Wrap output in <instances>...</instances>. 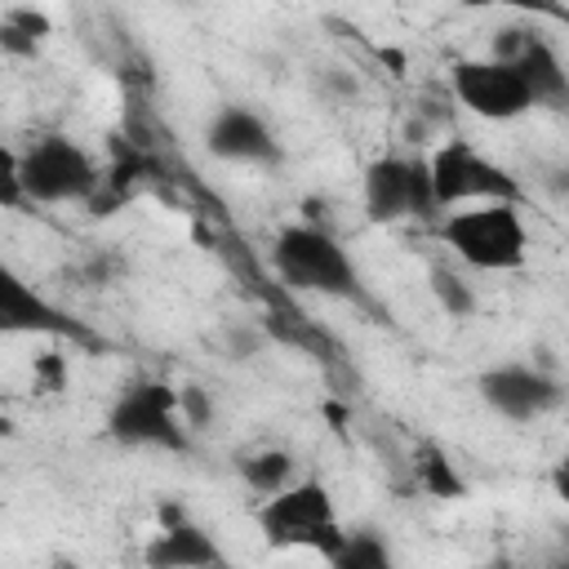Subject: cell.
<instances>
[{
	"instance_id": "cell-1",
	"label": "cell",
	"mask_w": 569,
	"mask_h": 569,
	"mask_svg": "<svg viewBox=\"0 0 569 569\" xmlns=\"http://www.w3.org/2000/svg\"><path fill=\"white\" fill-rule=\"evenodd\" d=\"M253 525L271 551H320L325 560L342 547L347 525L325 480H298L276 498H262Z\"/></svg>"
},
{
	"instance_id": "cell-2",
	"label": "cell",
	"mask_w": 569,
	"mask_h": 569,
	"mask_svg": "<svg viewBox=\"0 0 569 569\" xmlns=\"http://www.w3.org/2000/svg\"><path fill=\"white\" fill-rule=\"evenodd\" d=\"M271 267L276 276L298 293L320 298H360V271L347 253V244L325 222H289L271 240Z\"/></svg>"
},
{
	"instance_id": "cell-3",
	"label": "cell",
	"mask_w": 569,
	"mask_h": 569,
	"mask_svg": "<svg viewBox=\"0 0 569 569\" xmlns=\"http://www.w3.org/2000/svg\"><path fill=\"white\" fill-rule=\"evenodd\" d=\"M102 431L120 449H164V453H187L191 449V431L182 422L178 387L160 382V378L124 382L111 396L107 413H102Z\"/></svg>"
},
{
	"instance_id": "cell-4",
	"label": "cell",
	"mask_w": 569,
	"mask_h": 569,
	"mask_svg": "<svg viewBox=\"0 0 569 569\" xmlns=\"http://www.w3.org/2000/svg\"><path fill=\"white\" fill-rule=\"evenodd\" d=\"M436 236L445 249H453L458 262L476 271H516L529 258V227L520 218V204L493 200V204H467L440 218Z\"/></svg>"
},
{
	"instance_id": "cell-5",
	"label": "cell",
	"mask_w": 569,
	"mask_h": 569,
	"mask_svg": "<svg viewBox=\"0 0 569 569\" xmlns=\"http://www.w3.org/2000/svg\"><path fill=\"white\" fill-rule=\"evenodd\" d=\"M18 182L27 204H93L102 169L71 133H40L18 151Z\"/></svg>"
},
{
	"instance_id": "cell-6",
	"label": "cell",
	"mask_w": 569,
	"mask_h": 569,
	"mask_svg": "<svg viewBox=\"0 0 569 569\" xmlns=\"http://www.w3.org/2000/svg\"><path fill=\"white\" fill-rule=\"evenodd\" d=\"M427 164H431V187H436L440 213L467 209V204H493V200H507V204L525 200V187L516 182V173L507 164H498L493 156H485L467 138L440 142L427 156Z\"/></svg>"
},
{
	"instance_id": "cell-7",
	"label": "cell",
	"mask_w": 569,
	"mask_h": 569,
	"mask_svg": "<svg viewBox=\"0 0 569 569\" xmlns=\"http://www.w3.org/2000/svg\"><path fill=\"white\" fill-rule=\"evenodd\" d=\"M360 204H365V218L378 222V227H391V222H427L440 213L436 204V187H431V164L427 156H400V151H387L378 160L365 164V178H360Z\"/></svg>"
},
{
	"instance_id": "cell-8",
	"label": "cell",
	"mask_w": 569,
	"mask_h": 569,
	"mask_svg": "<svg viewBox=\"0 0 569 569\" xmlns=\"http://www.w3.org/2000/svg\"><path fill=\"white\" fill-rule=\"evenodd\" d=\"M449 89L453 98L462 102V111H471L476 120H493V124H507V120H520L533 111V98L520 80V71L511 62H498V58H462L449 67Z\"/></svg>"
},
{
	"instance_id": "cell-9",
	"label": "cell",
	"mask_w": 569,
	"mask_h": 569,
	"mask_svg": "<svg viewBox=\"0 0 569 569\" xmlns=\"http://www.w3.org/2000/svg\"><path fill=\"white\" fill-rule=\"evenodd\" d=\"M476 391H480V405L502 422H538L551 409H560V400H565L560 382L547 369L525 365V360L489 365L476 378Z\"/></svg>"
},
{
	"instance_id": "cell-10",
	"label": "cell",
	"mask_w": 569,
	"mask_h": 569,
	"mask_svg": "<svg viewBox=\"0 0 569 569\" xmlns=\"http://www.w3.org/2000/svg\"><path fill=\"white\" fill-rule=\"evenodd\" d=\"M204 151L222 164H244V169H271L284 160L271 124L244 107V102H222L209 124H204Z\"/></svg>"
},
{
	"instance_id": "cell-11",
	"label": "cell",
	"mask_w": 569,
	"mask_h": 569,
	"mask_svg": "<svg viewBox=\"0 0 569 569\" xmlns=\"http://www.w3.org/2000/svg\"><path fill=\"white\" fill-rule=\"evenodd\" d=\"M160 520H164V525H160V529L147 538V547H142V565H147V569H231L222 542H218L204 525L187 520L182 507L164 502V507H160Z\"/></svg>"
},
{
	"instance_id": "cell-12",
	"label": "cell",
	"mask_w": 569,
	"mask_h": 569,
	"mask_svg": "<svg viewBox=\"0 0 569 569\" xmlns=\"http://www.w3.org/2000/svg\"><path fill=\"white\" fill-rule=\"evenodd\" d=\"M0 329L4 333H36V338H71L93 342V333L62 307H53L44 293H36L22 276H0Z\"/></svg>"
},
{
	"instance_id": "cell-13",
	"label": "cell",
	"mask_w": 569,
	"mask_h": 569,
	"mask_svg": "<svg viewBox=\"0 0 569 569\" xmlns=\"http://www.w3.org/2000/svg\"><path fill=\"white\" fill-rule=\"evenodd\" d=\"M511 67L520 71V80H525V89L533 98V111H560V116H569V67H565L560 49L542 31L529 27V40H525V49L516 53Z\"/></svg>"
},
{
	"instance_id": "cell-14",
	"label": "cell",
	"mask_w": 569,
	"mask_h": 569,
	"mask_svg": "<svg viewBox=\"0 0 569 569\" xmlns=\"http://www.w3.org/2000/svg\"><path fill=\"white\" fill-rule=\"evenodd\" d=\"M236 476H240L258 498H276V493H284L289 485L302 480V476H298V453H293V449H280V445L240 453V458H236Z\"/></svg>"
},
{
	"instance_id": "cell-15",
	"label": "cell",
	"mask_w": 569,
	"mask_h": 569,
	"mask_svg": "<svg viewBox=\"0 0 569 569\" xmlns=\"http://www.w3.org/2000/svg\"><path fill=\"white\" fill-rule=\"evenodd\" d=\"M329 569H400V565H396V551L382 538V529L356 525V529H347L342 547L329 556Z\"/></svg>"
},
{
	"instance_id": "cell-16",
	"label": "cell",
	"mask_w": 569,
	"mask_h": 569,
	"mask_svg": "<svg viewBox=\"0 0 569 569\" xmlns=\"http://www.w3.org/2000/svg\"><path fill=\"white\" fill-rule=\"evenodd\" d=\"M427 289H431V298H436V307L445 311V316H453V320H471L476 316V289L462 280V271H453V267H431L427 271Z\"/></svg>"
},
{
	"instance_id": "cell-17",
	"label": "cell",
	"mask_w": 569,
	"mask_h": 569,
	"mask_svg": "<svg viewBox=\"0 0 569 569\" xmlns=\"http://www.w3.org/2000/svg\"><path fill=\"white\" fill-rule=\"evenodd\" d=\"M413 467H418V485H422L431 498H467V480H462L458 467L445 458V449L422 445Z\"/></svg>"
},
{
	"instance_id": "cell-18",
	"label": "cell",
	"mask_w": 569,
	"mask_h": 569,
	"mask_svg": "<svg viewBox=\"0 0 569 569\" xmlns=\"http://www.w3.org/2000/svg\"><path fill=\"white\" fill-rule=\"evenodd\" d=\"M271 347V329L258 320H236L222 329V356L227 360H258Z\"/></svg>"
},
{
	"instance_id": "cell-19",
	"label": "cell",
	"mask_w": 569,
	"mask_h": 569,
	"mask_svg": "<svg viewBox=\"0 0 569 569\" xmlns=\"http://www.w3.org/2000/svg\"><path fill=\"white\" fill-rule=\"evenodd\" d=\"M316 93H320L325 102H333V107H347V102L360 98V76L347 71V67H320V76H316Z\"/></svg>"
},
{
	"instance_id": "cell-20",
	"label": "cell",
	"mask_w": 569,
	"mask_h": 569,
	"mask_svg": "<svg viewBox=\"0 0 569 569\" xmlns=\"http://www.w3.org/2000/svg\"><path fill=\"white\" fill-rule=\"evenodd\" d=\"M178 405H182V422H187V431H204L209 422H213V400H209V391L204 387H178Z\"/></svg>"
},
{
	"instance_id": "cell-21",
	"label": "cell",
	"mask_w": 569,
	"mask_h": 569,
	"mask_svg": "<svg viewBox=\"0 0 569 569\" xmlns=\"http://www.w3.org/2000/svg\"><path fill=\"white\" fill-rule=\"evenodd\" d=\"M0 22H9L13 31H22V36H27V40H36V44L49 36V18H44V13H36V9H4V13H0Z\"/></svg>"
},
{
	"instance_id": "cell-22",
	"label": "cell",
	"mask_w": 569,
	"mask_h": 569,
	"mask_svg": "<svg viewBox=\"0 0 569 569\" xmlns=\"http://www.w3.org/2000/svg\"><path fill=\"white\" fill-rule=\"evenodd\" d=\"M124 267H129V262H124L120 253L102 249V253H93V258L84 262V280H89V284H111L116 276H124Z\"/></svg>"
},
{
	"instance_id": "cell-23",
	"label": "cell",
	"mask_w": 569,
	"mask_h": 569,
	"mask_svg": "<svg viewBox=\"0 0 569 569\" xmlns=\"http://www.w3.org/2000/svg\"><path fill=\"white\" fill-rule=\"evenodd\" d=\"M31 373H36V387H49V391H58V387H62V378H67V360H62L58 351H44V356H36Z\"/></svg>"
},
{
	"instance_id": "cell-24",
	"label": "cell",
	"mask_w": 569,
	"mask_h": 569,
	"mask_svg": "<svg viewBox=\"0 0 569 569\" xmlns=\"http://www.w3.org/2000/svg\"><path fill=\"white\" fill-rule=\"evenodd\" d=\"M0 49H4L9 58H36V49H40V44H36V40H27L22 31H13L9 22H0Z\"/></svg>"
},
{
	"instance_id": "cell-25",
	"label": "cell",
	"mask_w": 569,
	"mask_h": 569,
	"mask_svg": "<svg viewBox=\"0 0 569 569\" xmlns=\"http://www.w3.org/2000/svg\"><path fill=\"white\" fill-rule=\"evenodd\" d=\"M547 480H551V493H556V498L569 507V449H565V453L551 462V476H547Z\"/></svg>"
},
{
	"instance_id": "cell-26",
	"label": "cell",
	"mask_w": 569,
	"mask_h": 569,
	"mask_svg": "<svg viewBox=\"0 0 569 569\" xmlns=\"http://www.w3.org/2000/svg\"><path fill=\"white\" fill-rule=\"evenodd\" d=\"M542 187L556 191V196H569V164H551L547 178H542Z\"/></svg>"
},
{
	"instance_id": "cell-27",
	"label": "cell",
	"mask_w": 569,
	"mask_h": 569,
	"mask_svg": "<svg viewBox=\"0 0 569 569\" xmlns=\"http://www.w3.org/2000/svg\"><path fill=\"white\" fill-rule=\"evenodd\" d=\"M547 569H569V547H560L556 556H547Z\"/></svg>"
},
{
	"instance_id": "cell-28",
	"label": "cell",
	"mask_w": 569,
	"mask_h": 569,
	"mask_svg": "<svg viewBox=\"0 0 569 569\" xmlns=\"http://www.w3.org/2000/svg\"><path fill=\"white\" fill-rule=\"evenodd\" d=\"M480 569H516V560H511V556H489Z\"/></svg>"
}]
</instances>
